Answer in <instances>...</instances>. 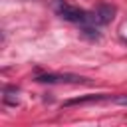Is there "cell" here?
Listing matches in <instances>:
<instances>
[{"label": "cell", "mask_w": 127, "mask_h": 127, "mask_svg": "<svg viewBox=\"0 0 127 127\" xmlns=\"http://www.w3.org/2000/svg\"><path fill=\"white\" fill-rule=\"evenodd\" d=\"M103 99H107V95H105V93H99V95H83V97H73V99L64 101V107L81 105V103H93V101H103Z\"/></svg>", "instance_id": "4"}, {"label": "cell", "mask_w": 127, "mask_h": 127, "mask_svg": "<svg viewBox=\"0 0 127 127\" xmlns=\"http://www.w3.org/2000/svg\"><path fill=\"white\" fill-rule=\"evenodd\" d=\"M113 16H115V8L111 4H99L93 12H89V24L103 26V24H109Z\"/></svg>", "instance_id": "3"}, {"label": "cell", "mask_w": 127, "mask_h": 127, "mask_svg": "<svg viewBox=\"0 0 127 127\" xmlns=\"http://www.w3.org/2000/svg\"><path fill=\"white\" fill-rule=\"evenodd\" d=\"M113 101L117 105H125L127 107V95H117V97H113Z\"/></svg>", "instance_id": "5"}, {"label": "cell", "mask_w": 127, "mask_h": 127, "mask_svg": "<svg viewBox=\"0 0 127 127\" xmlns=\"http://www.w3.org/2000/svg\"><path fill=\"white\" fill-rule=\"evenodd\" d=\"M58 14L67 20V22H73V24H89V14L81 8H75V6H69V4H58Z\"/></svg>", "instance_id": "1"}, {"label": "cell", "mask_w": 127, "mask_h": 127, "mask_svg": "<svg viewBox=\"0 0 127 127\" xmlns=\"http://www.w3.org/2000/svg\"><path fill=\"white\" fill-rule=\"evenodd\" d=\"M36 81H42V83H87L89 79H85L81 75H73V73H42L36 77Z\"/></svg>", "instance_id": "2"}]
</instances>
